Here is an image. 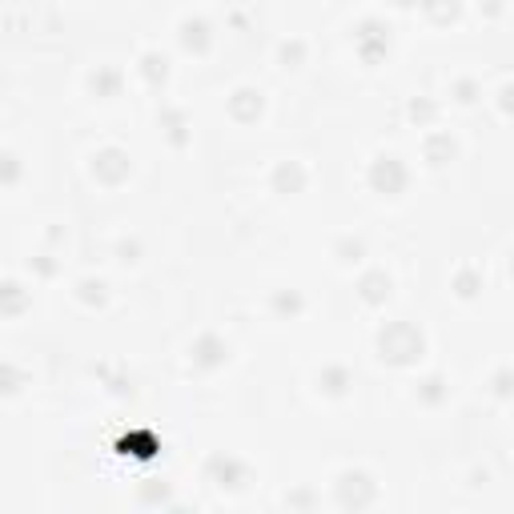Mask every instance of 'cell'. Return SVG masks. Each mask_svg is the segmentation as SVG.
<instances>
[{
  "instance_id": "obj_1",
  "label": "cell",
  "mask_w": 514,
  "mask_h": 514,
  "mask_svg": "<svg viewBox=\"0 0 514 514\" xmlns=\"http://www.w3.org/2000/svg\"><path fill=\"white\" fill-rule=\"evenodd\" d=\"M422 354V338L410 326H394L390 334H382V358L390 362H414Z\"/></svg>"
},
{
  "instance_id": "obj_2",
  "label": "cell",
  "mask_w": 514,
  "mask_h": 514,
  "mask_svg": "<svg viewBox=\"0 0 514 514\" xmlns=\"http://www.w3.org/2000/svg\"><path fill=\"white\" fill-rule=\"evenodd\" d=\"M374 185H378L382 193H398V189L406 185V173H402L398 157H378V165H374Z\"/></svg>"
},
{
  "instance_id": "obj_3",
  "label": "cell",
  "mask_w": 514,
  "mask_h": 514,
  "mask_svg": "<svg viewBox=\"0 0 514 514\" xmlns=\"http://www.w3.org/2000/svg\"><path fill=\"white\" fill-rule=\"evenodd\" d=\"M185 45H189V49H193V45L205 49V25H201V21H197V25H193V21L185 25Z\"/></svg>"
}]
</instances>
